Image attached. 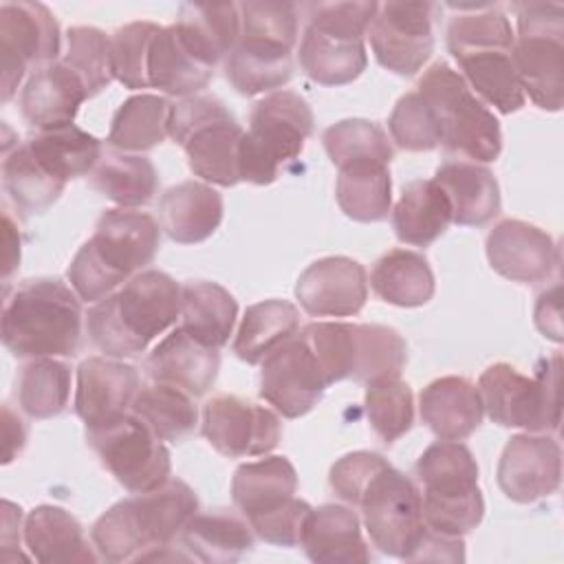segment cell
Masks as SVG:
<instances>
[{"label":"cell","instance_id":"1","mask_svg":"<svg viewBox=\"0 0 564 564\" xmlns=\"http://www.w3.org/2000/svg\"><path fill=\"white\" fill-rule=\"evenodd\" d=\"M196 511L194 489L181 478H170L104 511L90 529V540L99 560L110 564L148 562L154 551L174 544Z\"/></svg>","mask_w":564,"mask_h":564},{"label":"cell","instance_id":"2","mask_svg":"<svg viewBox=\"0 0 564 564\" xmlns=\"http://www.w3.org/2000/svg\"><path fill=\"white\" fill-rule=\"evenodd\" d=\"M181 315V284L159 269L132 275L119 291L95 302L86 328L106 357H132Z\"/></svg>","mask_w":564,"mask_h":564},{"label":"cell","instance_id":"3","mask_svg":"<svg viewBox=\"0 0 564 564\" xmlns=\"http://www.w3.org/2000/svg\"><path fill=\"white\" fill-rule=\"evenodd\" d=\"M159 223L134 209H106L68 264L66 278L84 302H99L115 293L154 260L159 251Z\"/></svg>","mask_w":564,"mask_h":564},{"label":"cell","instance_id":"4","mask_svg":"<svg viewBox=\"0 0 564 564\" xmlns=\"http://www.w3.org/2000/svg\"><path fill=\"white\" fill-rule=\"evenodd\" d=\"M82 302L66 282H22L4 302L2 344L18 359L73 357L82 344Z\"/></svg>","mask_w":564,"mask_h":564},{"label":"cell","instance_id":"5","mask_svg":"<svg viewBox=\"0 0 564 564\" xmlns=\"http://www.w3.org/2000/svg\"><path fill=\"white\" fill-rule=\"evenodd\" d=\"M240 37L225 62L236 93L253 97L275 93L293 77L297 7L280 0L240 2Z\"/></svg>","mask_w":564,"mask_h":564},{"label":"cell","instance_id":"6","mask_svg":"<svg viewBox=\"0 0 564 564\" xmlns=\"http://www.w3.org/2000/svg\"><path fill=\"white\" fill-rule=\"evenodd\" d=\"M423 482V520L443 535L460 538L476 529L485 516L478 487V463L460 441H436L414 467Z\"/></svg>","mask_w":564,"mask_h":564},{"label":"cell","instance_id":"7","mask_svg":"<svg viewBox=\"0 0 564 564\" xmlns=\"http://www.w3.org/2000/svg\"><path fill=\"white\" fill-rule=\"evenodd\" d=\"M377 2H313L300 42L302 70L322 86H344L368 64L364 37Z\"/></svg>","mask_w":564,"mask_h":564},{"label":"cell","instance_id":"8","mask_svg":"<svg viewBox=\"0 0 564 564\" xmlns=\"http://www.w3.org/2000/svg\"><path fill=\"white\" fill-rule=\"evenodd\" d=\"M313 121L308 101L293 90H275L256 101L238 150L240 181L271 185L280 167L302 154Z\"/></svg>","mask_w":564,"mask_h":564},{"label":"cell","instance_id":"9","mask_svg":"<svg viewBox=\"0 0 564 564\" xmlns=\"http://www.w3.org/2000/svg\"><path fill=\"white\" fill-rule=\"evenodd\" d=\"M416 93L430 104L441 145L474 163H491L502 150V132L494 112L471 93L467 82L447 62L432 64L416 84Z\"/></svg>","mask_w":564,"mask_h":564},{"label":"cell","instance_id":"10","mask_svg":"<svg viewBox=\"0 0 564 564\" xmlns=\"http://www.w3.org/2000/svg\"><path fill=\"white\" fill-rule=\"evenodd\" d=\"M242 134L236 117L216 97L192 95L172 104L170 137L185 150L189 170L205 183L234 187L240 181Z\"/></svg>","mask_w":564,"mask_h":564},{"label":"cell","instance_id":"11","mask_svg":"<svg viewBox=\"0 0 564 564\" xmlns=\"http://www.w3.org/2000/svg\"><path fill=\"white\" fill-rule=\"evenodd\" d=\"M560 352L542 359L533 377L511 364H491L478 379V392L487 416L502 427L527 432H555L562 419Z\"/></svg>","mask_w":564,"mask_h":564},{"label":"cell","instance_id":"12","mask_svg":"<svg viewBox=\"0 0 564 564\" xmlns=\"http://www.w3.org/2000/svg\"><path fill=\"white\" fill-rule=\"evenodd\" d=\"M511 59L524 90L542 110L562 108L564 90V7L557 2H518Z\"/></svg>","mask_w":564,"mask_h":564},{"label":"cell","instance_id":"13","mask_svg":"<svg viewBox=\"0 0 564 564\" xmlns=\"http://www.w3.org/2000/svg\"><path fill=\"white\" fill-rule=\"evenodd\" d=\"M370 542L386 555L410 560L423 531V498L410 476L383 467L359 498Z\"/></svg>","mask_w":564,"mask_h":564},{"label":"cell","instance_id":"14","mask_svg":"<svg viewBox=\"0 0 564 564\" xmlns=\"http://www.w3.org/2000/svg\"><path fill=\"white\" fill-rule=\"evenodd\" d=\"M101 465L130 494H145L170 480V449L132 412L86 430Z\"/></svg>","mask_w":564,"mask_h":564},{"label":"cell","instance_id":"15","mask_svg":"<svg viewBox=\"0 0 564 564\" xmlns=\"http://www.w3.org/2000/svg\"><path fill=\"white\" fill-rule=\"evenodd\" d=\"M62 46L59 24L42 2L0 4V57H2V101L7 104L24 70L31 64L57 62Z\"/></svg>","mask_w":564,"mask_h":564},{"label":"cell","instance_id":"16","mask_svg":"<svg viewBox=\"0 0 564 564\" xmlns=\"http://www.w3.org/2000/svg\"><path fill=\"white\" fill-rule=\"evenodd\" d=\"M434 2H383L368 26L377 62L397 73L414 75L434 51Z\"/></svg>","mask_w":564,"mask_h":564},{"label":"cell","instance_id":"17","mask_svg":"<svg viewBox=\"0 0 564 564\" xmlns=\"http://www.w3.org/2000/svg\"><path fill=\"white\" fill-rule=\"evenodd\" d=\"M203 436L227 458L267 456L282 436L278 414L236 394H216L203 405Z\"/></svg>","mask_w":564,"mask_h":564},{"label":"cell","instance_id":"18","mask_svg":"<svg viewBox=\"0 0 564 564\" xmlns=\"http://www.w3.org/2000/svg\"><path fill=\"white\" fill-rule=\"evenodd\" d=\"M328 381L324 379L306 339L295 333L275 348L260 370V397L286 419L308 414L322 399Z\"/></svg>","mask_w":564,"mask_h":564},{"label":"cell","instance_id":"19","mask_svg":"<svg viewBox=\"0 0 564 564\" xmlns=\"http://www.w3.org/2000/svg\"><path fill=\"white\" fill-rule=\"evenodd\" d=\"M498 487L520 505L553 496L562 482V449L549 434H516L498 460Z\"/></svg>","mask_w":564,"mask_h":564},{"label":"cell","instance_id":"20","mask_svg":"<svg viewBox=\"0 0 564 564\" xmlns=\"http://www.w3.org/2000/svg\"><path fill=\"white\" fill-rule=\"evenodd\" d=\"M295 297L313 317L357 315L368 300L366 269L346 256L319 258L300 273Z\"/></svg>","mask_w":564,"mask_h":564},{"label":"cell","instance_id":"21","mask_svg":"<svg viewBox=\"0 0 564 564\" xmlns=\"http://www.w3.org/2000/svg\"><path fill=\"white\" fill-rule=\"evenodd\" d=\"M489 267L520 284L544 282L560 262L555 240L540 227L507 218L500 220L485 242Z\"/></svg>","mask_w":564,"mask_h":564},{"label":"cell","instance_id":"22","mask_svg":"<svg viewBox=\"0 0 564 564\" xmlns=\"http://www.w3.org/2000/svg\"><path fill=\"white\" fill-rule=\"evenodd\" d=\"M139 392V370L115 357H88L77 368L75 412L86 430L130 412Z\"/></svg>","mask_w":564,"mask_h":564},{"label":"cell","instance_id":"23","mask_svg":"<svg viewBox=\"0 0 564 564\" xmlns=\"http://www.w3.org/2000/svg\"><path fill=\"white\" fill-rule=\"evenodd\" d=\"M88 90L79 75L62 59L37 68L20 93V110L35 132L62 128L75 121Z\"/></svg>","mask_w":564,"mask_h":564},{"label":"cell","instance_id":"24","mask_svg":"<svg viewBox=\"0 0 564 564\" xmlns=\"http://www.w3.org/2000/svg\"><path fill=\"white\" fill-rule=\"evenodd\" d=\"M218 368V348L203 346L181 326L163 337L145 359V370L152 381L176 386L192 397H203L214 386Z\"/></svg>","mask_w":564,"mask_h":564},{"label":"cell","instance_id":"25","mask_svg":"<svg viewBox=\"0 0 564 564\" xmlns=\"http://www.w3.org/2000/svg\"><path fill=\"white\" fill-rule=\"evenodd\" d=\"M295 491L297 471L286 456L245 463L231 478V500L249 524L289 507L297 498Z\"/></svg>","mask_w":564,"mask_h":564},{"label":"cell","instance_id":"26","mask_svg":"<svg viewBox=\"0 0 564 564\" xmlns=\"http://www.w3.org/2000/svg\"><path fill=\"white\" fill-rule=\"evenodd\" d=\"M423 423L443 441H465L482 423V399L478 388L456 375L430 381L419 394Z\"/></svg>","mask_w":564,"mask_h":564},{"label":"cell","instance_id":"27","mask_svg":"<svg viewBox=\"0 0 564 564\" xmlns=\"http://www.w3.org/2000/svg\"><path fill=\"white\" fill-rule=\"evenodd\" d=\"M174 29L200 64L216 68L238 44L240 9L236 2H187L178 9Z\"/></svg>","mask_w":564,"mask_h":564},{"label":"cell","instance_id":"28","mask_svg":"<svg viewBox=\"0 0 564 564\" xmlns=\"http://www.w3.org/2000/svg\"><path fill=\"white\" fill-rule=\"evenodd\" d=\"M511 48L513 44H478L452 51L471 93L480 95V99L502 115L520 110L527 99L511 59Z\"/></svg>","mask_w":564,"mask_h":564},{"label":"cell","instance_id":"29","mask_svg":"<svg viewBox=\"0 0 564 564\" xmlns=\"http://www.w3.org/2000/svg\"><path fill=\"white\" fill-rule=\"evenodd\" d=\"M223 196L200 181H183L159 200L161 229L181 245L207 240L223 223Z\"/></svg>","mask_w":564,"mask_h":564},{"label":"cell","instance_id":"30","mask_svg":"<svg viewBox=\"0 0 564 564\" xmlns=\"http://www.w3.org/2000/svg\"><path fill=\"white\" fill-rule=\"evenodd\" d=\"M302 546L317 564H366L372 560L357 513L344 505H322L311 511Z\"/></svg>","mask_w":564,"mask_h":564},{"label":"cell","instance_id":"31","mask_svg":"<svg viewBox=\"0 0 564 564\" xmlns=\"http://www.w3.org/2000/svg\"><path fill=\"white\" fill-rule=\"evenodd\" d=\"M194 562H236L253 549V529L247 518L229 509L196 511L176 538Z\"/></svg>","mask_w":564,"mask_h":564},{"label":"cell","instance_id":"32","mask_svg":"<svg viewBox=\"0 0 564 564\" xmlns=\"http://www.w3.org/2000/svg\"><path fill=\"white\" fill-rule=\"evenodd\" d=\"M434 181L449 198L452 223L482 227L500 214V187L487 167L467 161H445L438 165Z\"/></svg>","mask_w":564,"mask_h":564},{"label":"cell","instance_id":"33","mask_svg":"<svg viewBox=\"0 0 564 564\" xmlns=\"http://www.w3.org/2000/svg\"><path fill=\"white\" fill-rule=\"evenodd\" d=\"M24 544L37 562H82L93 564L99 555L90 549L79 520L55 505H40L24 518Z\"/></svg>","mask_w":564,"mask_h":564},{"label":"cell","instance_id":"34","mask_svg":"<svg viewBox=\"0 0 564 564\" xmlns=\"http://www.w3.org/2000/svg\"><path fill=\"white\" fill-rule=\"evenodd\" d=\"M449 225L452 205L434 178H419L403 187L392 209V227L401 242L430 247Z\"/></svg>","mask_w":564,"mask_h":564},{"label":"cell","instance_id":"35","mask_svg":"<svg viewBox=\"0 0 564 564\" xmlns=\"http://www.w3.org/2000/svg\"><path fill=\"white\" fill-rule=\"evenodd\" d=\"M238 317L236 297L209 280H192L181 286V328L209 348L229 341Z\"/></svg>","mask_w":564,"mask_h":564},{"label":"cell","instance_id":"36","mask_svg":"<svg viewBox=\"0 0 564 564\" xmlns=\"http://www.w3.org/2000/svg\"><path fill=\"white\" fill-rule=\"evenodd\" d=\"M370 286L375 295L388 304L403 308L423 306L434 295V273L421 253L392 249L375 262Z\"/></svg>","mask_w":564,"mask_h":564},{"label":"cell","instance_id":"37","mask_svg":"<svg viewBox=\"0 0 564 564\" xmlns=\"http://www.w3.org/2000/svg\"><path fill=\"white\" fill-rule=\"evenodd\" d=\"M150 88H159L174 97H192L200 93L214 77V68L200 64L181 42L174 24L161 26L152 42L148 62Z\"/></svg>","mask_w":564,"mask_h":564},{"label":"cell","instance_id":"38","mask_svg":"<svg viewBox=\"0 0 564 564\" xmlns=\"http://www.w3.org/2000/svg\"><path fill=\"white\" fill-rule=\"evenodd\" d=\"M300 328V311L286 300H264L251 304L238 326L234 352L247 364H262L275 348Z\"/></svg>","mask_w":564,"mask_h":564},{"label":"cell","instance_id":"39","mask_svg":"<svg viewBox=\"0 0 564 564\" xmlns=\"http://www.w3.org/2000/svg\"><path fill=\"white\" fill-rule=\"evenodd\" d=\"M22 143L53 176L64 183L93 172L101 159V141L75 123L35 132Z\"/></svg>","mask_w":564,"mask_h":564},{"label":"cell","instance_id":"40","mask_svg":"<svg viewBox=\"0 0 564 564\" xmlns=\"http://www.w3.org/2000/svg\"><path fill=\"white\" fill-rule=\"evenodd\" d=\"M335 196L341 212L352 220L379 223L388 218L392 205L388 163L355 161L339 167Z\"/></svg>","mask_w":564,"mask_h":564},{"label":"cell","instance_id":"41","mask_svg":"<svg viewBox=\"0 0 564 564\" xmlns=\"http://www.w3.org/2000/svg\"><path fill=\"white\" fill-rule=\"evenodd\" d=\"M172 104L161 95H134L126 99L110 123L108 143L121 152H145L170 137Z\"/></svg>","mask_w":564,"mask_h":564},{"label":"cell","instance_id":"42","mask_svg":"<svg viewBox=\"0 0 564 564\" xmlns=\"http://www.w3.org/2000/svg\"><path fill=\"white\" fill-rule=\"evenodd\" d=\"M130 412L150 427L154 436L163 443H176L189 436L198 423V410L194 405V397L185 390L152 381L139 388Z\"/></svg>","mask_w":564,"mask_h":564},{"label":"cell","instance_id":"43","mask_svg":"<svg viewBox=\"0 0 564 564\" xmlns=\"http://www.w3.org/2000/svg\"><path fill=\"white\" fill-rule=\"evenodd\" d=\"M90 185L123 209L148 205L159 189L154 163L141 154H110L97 163Z\"/></svg>","mask_w":564,"mask_h":564},{"label":"cell","instance_id":"44","mask_svg":"<svg viewBox=\"0 0 564 564\" xmlns=\"http://www.w3.org/2000/svg\"><path fill=\"white\" fill-rule=\"evenodd\" d=\"M2 185L13 205L26 216L46 212L66 187V183L53 176L24 143L4 152Z\"/></svg>","mask_w":564,"mask_h":564},{"label":"cell","instance_id":"45","mask_svg":"<svg viewBox=\"0 0 564 564\" xmlns=\"http://www.w3.org/2000/svg\"><path fill=\"white\" fill-rule=\"evenodd\" d=\"M70 397V366L55 357L31 359L18 377V403L31 419H53Z\"/></svg>","mask_w":564,"mask_h":564},{"label":"cell","instance_id":"46","mask_svg":"<svg viewBox=\"0 0 564 564\" xmlns=\"http://www.w3.org/2000/svg\"><path fill=\"white\" fill-rule=\"evenodd\" d=\"M408 361L405 339L390 326L355 324V381L399 377Z\"/></svg>","mask_w":564,"mask_h":564},{"label":"cell","instance_id":"47","mask_svg":"<svg viewBox=\"0 0 564 564\" xmlns=\"http://www.w3.org/2000/svg\"><path fill=\"white\" fill-rule=\"evenodd\" d=\"M322 141L330 163L337 170L355 161H381L390 165L394 156L383 128L368 119L337 121L324 130Z\"/></svg>","mask_w":564,"mask_h":564},{"label":"cell","instance_id":"48","mask_svg":"<svg viewBox=\"0 0 564 564\" xmlns=\"http://www.w3.org/2000/svg\"><path fill=\"white\" fill-rule=\"evenodd\" d=\"M366 414L372 432L386 443L399 441L414 421V397L399 377H383L366 383Z\"/></svg>","mask_w":564,"mask_h":564},{"label":"cell","instance_id":"49","mask_svg":"<svg viewBox=\"0 0 564 564\" xmlns=\"http://www.w3.org/2000/svg\"><path fill=\"white\" fill-rule=\"evenodd\" d=\"M161 31L159 24L139 20L119 26L110 35V66L115 79H119L130 90L150 88L148 77V62L150 51L156 33Z\"/></svg>","mask_w":564,"mask_h":564},{"label":"cell","instance_id":"50","mask_svg":"<svg viewBox=\"0 0 564 564\" xmlns=\"http://www.w3.org/2000/svg\"><path fill=\"white\" fill-rule=\"evenodd\" d=\"M84 82L88 97H95L112 79L110 37L95 26H73L66 31V51L59 57Z\"/></svg>","mask_w":564,"mask_h":564},{"label":"cell","instance_id":"51","mask_svg":"<svg viewBox=\"0 0 564 564\" xmlns=\"http://www.w3.org/2000/svg\"><path fill=\"white\" fill-rule=\"evenodd\" d=\"M300 335L313 350L324 379L330 383L352 377L355 372V324L313 322Z\"/></svg>","mask_w":564,"mask_h":564},{"label":"cell","instance_id":"52","mask_svg":"<svg viewBox=\"0 0 564 564\" xmlns=\"http://www.w3.org/2000/svg\"><path fill=\"white\" fill-rule=\"evenodd\" d=\"M388 130L392 141L408 152H427L441 145V130L430 104L416 93L403 95L390 112Z\"/></svg>","mask_w":564,"mask_h":564},{"label":"cell","instance_id":"53","mask_svg":"<svg viewBox=\"0 0 564 564\" xmlns=\"http://www.w3.org/2000/svg\"><path fill=\"white\" fill-rule=\"evenodd\" d=\"M390 463L375 452H352L341 456L328 474V485L337 498L357 507L368 482Z\"/></svg>","mask_w":564,"mask_h":564},{"label":"cell","instance_id":"54","mask_svg":"<svg viewBox=\"0 0 564 564\" xmlns=\"http://www.w3.org/2000/svg\"><path fill=\"white\" fill-rule=\"evenodd\" d=\"M533 319H535L538 330L544 337H549L557 344L564 339V335H562V286L560 284L540 293V297L535 302Z\"/></svg>","mask_w":564,"mask_h":564},{"label":"cell","instance_id":"55","mask_svg":"<svg viewBox=\"0 0 564 564\" xmlns=\"http://www.w3.org/2000/svg\"><path fill=\"white\" fill-rule=\"evenodd\" d=\"M2 434H4V465H9L26 445V425L9 408L2 405Z\"/></svg>","mask_w":564,"mask_h":564},{"label":"cell","instance_id":"56","mask_svg":"<svg viewBox=\"0 0 564 564\" xmlns=\"http://www.w3.org/2000/svg\"><path fill=\"white\" fill-rule=\"evenodd\" d=\"M2 238H4V264H2V278L4 282L13 275V271L20 264V234L18 227L13 225V218L9 212L2 216Z\"/></svg>","mask_w":564,"mask_h":564}]
</instances>
